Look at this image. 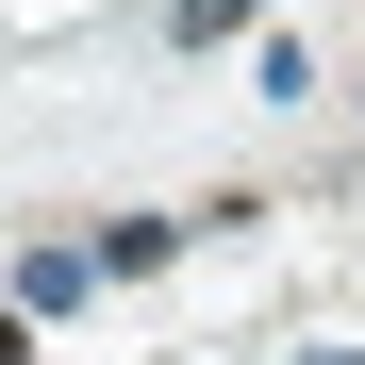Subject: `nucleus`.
I'll return each instance as SVG.
<instances>
[{
    "label": "nucleus",
    "instance_id": "nucleus-2",
    "mask_svg": "<svg viewBox=\"0 0 365 365\" xmlns=\"http://www.w3.org/2000/svg\"><path fill=\"white\" fill-rule=\"evenodd\" d=\"M0 365H34V316H17V299H0Z\"/></svg>",
    "mask_w": 365,
    "mask_h": 365
},
{
    "label": "nucleus",
    "instance_id": "nucleus-1",
    "mask_svg": "<svg viewBox=\"0 0 365 365\" xmlns=\"http://www.w3.org/2000/svg\"><path fill=\"white\" fill-rule=\"evenodd\" d=\"M250 17H266V0H166V34H182V50H216V34H250Z\"/></svg>",
    "mask_w": 365,
    "mask_h": 365
},
{
    "label": "nucleus",
    "instance_id": "nucleus-3",
    "mask_svg": "<svg viewBox=\"0 0 365 365\" xmlns=\"http://www.w3.org/2000/svg\"><path fill=\"white\" fill-rule=\"evenodd\" d=\"M299 365H365V349H299Z\"/></svg>",
    "mask_w": 365,
    "mask_h": 365
}]
</instances>
